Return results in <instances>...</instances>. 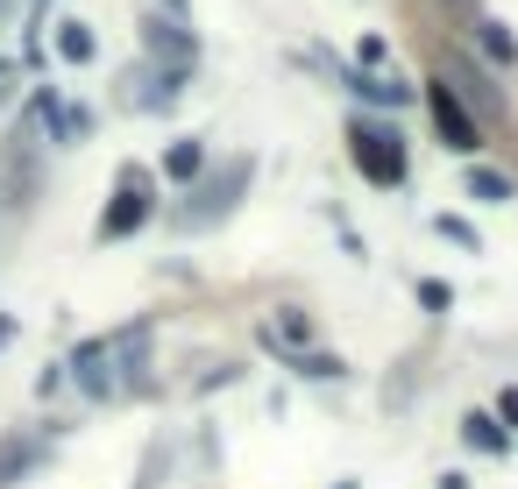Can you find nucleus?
Listing matches in <instances>:
<instances>
[{
  "mask_svg": "<svg viewBox=\"0 0 518 489\" xmlns=\"http://www.w3.org/2000/svg\"><path fill=\"white\" fill-rule=\"evenodd\" d=\"M29 461H36V447H22V440H0V489H8V482H15Z\"/></svg>",
  "mask_w": 518,
  "mask_h": 489,
  "instance_id": "39448f33",
  "label": "nucleus"
},
{
  "mask_svg": "<svg viewBox=\"0 0 518 489\" xmlns=\"http://www.w3.org/2000/svg\"><path fill=\"white\" fill-rule=\"evenodd\" d=\"M462 433H469V447H483V454H504V426H497L490 412H469V419H462Z\"/></svg>",
  "mask_w": 518,
  "mask_h": 489,
  "instance_id": "20e7f679",
  "label": "nucleus"
},
{
  "mask_svg": "<svg viewBox=\"0 0 518 489\" xmlns=\"http://www.w3.org/2000/svg\"><path fill=\"white\" fill-rule=\"evenodd\" d=\"M142 220H150V199H142V178L128 171V178H121V206L100 220V241H114V234H128V227H142Z\"/></svg>",
  "mask_w": 518,
  "mask_h": 489,
  "instance_id": "7ed1b4c3",
  "label": "nucleus"
},
{
  "mask_svg": "<svg viewBox=\"0 0 518 489\" xmlns=\"http://www.w3.org/2000/svg\"><path fill=\"white\" fill-rule=\"evenodd\" d=\"M504 419H511V426H518V390H504Z\"/></svg>",
  "mask_w": 518,
  "mask_h": 489,
  "instance_id": "f8f14e48",
  "label": "nucleus"
},
{
  "mask_svg": "<svg viewBox=\"0 0 518 489\" xmlns=\"http://www.w3.org/2000/svg\"><path fill=\"white\" fill-rule=\"evenodd\" d=\"M440 234H448V241H462V249H476V227H469V220H440Z\"/></svg>",
  "mask_w": 518,
  "mask_h": 489,
  "instance_id": "9b49d317",
  "label": "nucleus"
},
{
  "mask_svg": "<svg viewBox=\"0 0 518 489\" xmlns=\"http://www.w3.org/2000/svg\"><path fill=\"white\" fill-rule=\"evenodd\" d=\"M57 50H64L71 64H86V57H93V36H86V22H64V36H57Z\"/></svg>",
  "mask_w": 518,
  "mask_h": 489,
  "instance_id": "423d86ee",
  "label": "nucleus"
},
{
  "mask_svg": "<svg viewBox=\"0 0 518 489\" xmlns=\"http://www.w3.org/2000/svg\"><path fill=\"white\" fill-rule=\"evenodd\" d=\"M0 341H8V319H0Z\"/></svg>",
  "mask_w": 518,
  "mask_h": 489,
  "instance_id": "ddd939ff",
  "label": "nucleus"
},
{
  "mask_svg": "<svg viewBox=\"0 0 518 489\" xmlns=\"http://www.w3.org/2000/svg\"><path fill=\"white\" fill-rule=\"evenodd\" d=\"M277 341H313V326H306L299 312H284V319H277Z\"/></svg>",
  "mask_w": 518,
  "mask_h": 489,
  "instance_id": "9d476101",
  "label": "nucleus"
},
{
  "mask_svg": "<svg viewBox=\"0 0 518 489\" xmlns=\"http://www.w3.org/2000/svg\"><path fill=\"white\" fill-rule=\"evenodd\" d=\"M192 171H199V142H178L171 149V178H192Z\"/></svg>",
  "mask_w": 518,
  "mask_h": 489,
  "instance_id": "6e6552de",
  "label": "nucleus"
},
{
  "mask_svg": "<svg viewBox=\"0 0 518 489\" xmlns=\"http://www.w3.org/2000/svg\"><path fill=\"white\" fill-rule=\"evenodd\" d=\"M426 107H433V121H440V142H448V149H476V121L455 107V93H448V86H426Z\"/></svg>",
  "mask_w": 518,
  "mask_h": 489,
  "instance_id": "f03ea898",
  "label": "nucleus"
},
{
  "mask_svg": "<svg viewBox=\"0 0 518 489\" xmlns=\"http://www.w3.org/2000/svg\"><path fill=\"white\" fill-rule=\"evenodd\" d=\"M355 163H362L377 185H398V178H405V149H398L391 128H355Z\"/></svg>",
  "mask_w": 518,
  "mask_h": 489,
  "instance_id": "f257e3e1",
  "label": "nucleus"
},
{
  "mask_svg": "<svg viewBox=\"0 0 518 489\" xmlns=\"http://www.w3.org/2000/svg\"><path fill=\"white\" fill-rule=\"evenodd\" d=\"M469 192H483V199H511V178H497V171H469Z\"/></svg>",
  "mask_w": 518,
  "mask_h": 489,
  "instance_id": "0eeeda50",
  "label": "nucleus"
},
{
  "mask_svg": "<svg viewBox=\"0 0 518 489\" xmlns=\"http://www.w3.org/2000/svg\"><path fill=\"white\" fill-rule=\"evenodd\" d=\"M483 50H490V57H504V64H511V57H518V50H511V36H504V29H497V22H483Z\"/></svg>",
  "mask_w": 518,
  "mask_h": 489,
  "instance_id": "1a4fd4ad",
  "label": "nucleus"
}]
</instances>
